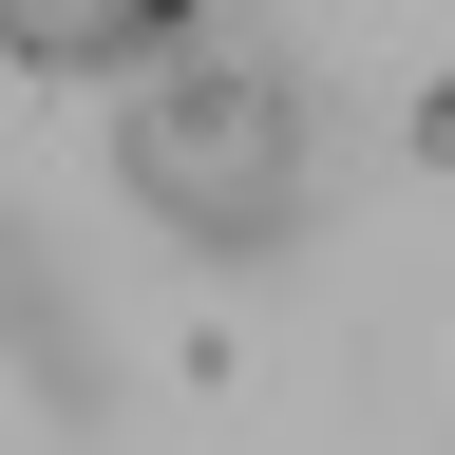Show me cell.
I'll return each mask as SVG.
<instances>
[{"mask_svg": "<svg viewBox=\"0 0 455 455\" xmlns=\"http://www.w3.org/2000/svg\"><path fill=\"white\" fill-rule=\"evenodd\" d=\"M190 20H209V0H95V38H114V57H171Z\"/></svg>", "mask_w": 455, "mask_h": 455, "instance_id": "cell-1", "label": "cell"}]
</instances>
